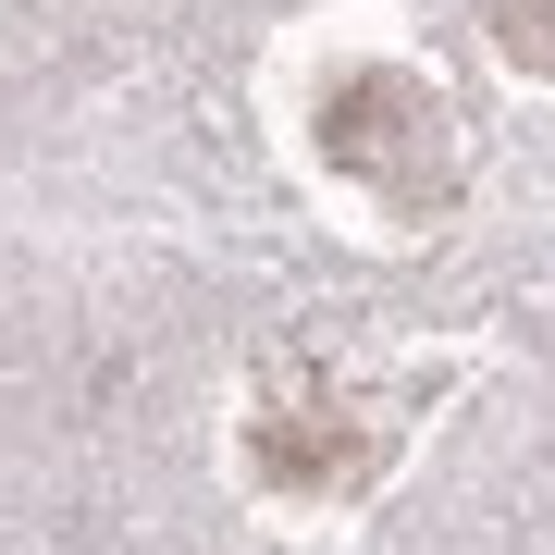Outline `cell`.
<instances>
[{"mask_svg":"<svg viewBox=\"0 0 555 555\" xmlns=\"http://www.w3.org/2000/svg\"><path fill=\"white\" fill-rule=\"evenodd\" d=\"M481 25L518 75H555V0H481Z\"/></svg>","mask_w":555,"mask_h":555,"instance_id":"obj_2","label":"cell"},{"mask_svg":"<svg viewBox=\"0 0 555 555\" xmlns=\"http://www.w3.org/2000/svg\"><path fill=\"white\" fill-rule=\"evenodd\" d=\"M444 87L408 75V62H358V75L321 87V160L358 173L371 198L396 210H444L456 198V137H444Z\"/></svg>","mask_w":555,"mask_h":555,"instance_id":"obj_1","label":"cell"}]
</instances>
